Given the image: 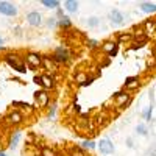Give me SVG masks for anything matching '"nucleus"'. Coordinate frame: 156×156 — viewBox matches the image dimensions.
<instances>
[{
	"label": "nucleus",
	"instance_id": "f257e3e1",
	"mask_svg": "<svg viewBox=\"0 0 156 156\" xmlns=\"http://www.w3.org/2000/svg\"><path fill=\"white\" fill-rule=\"evenodd\" d=\"M112 100L115 103V106L119 111H123L129 103H131V94L126 92V90H117L112 95Z\"/></svg>",
	"mask_w": 156,
	"mask_h": 156
},
{
	"label": "nucleus",
	"instance_id": "f03ea898",
	"mask_svg": "<svg viewBox=\"0 0 156 156\" xmlns=\"http://www.w3.org/2000/svg\"><path fill=\"white\" fill-rule=\"evenodd\" d=\"M3 59H5V62L8 64V66H11L16 72H19V73H25V72H27V66L22 62V59H20L19 55H16V53H8V55H5Z\"/></svg>",
	"mask_w": 156,
	"mask_h": 156
},
{
	"label": "nucleus",
	"instance_id": "7ed1b4c3",
	"mask_svg": "<svg viewBox=\"0 0 156 156\" xmlns=\"http://www.w3.org/2000/svg\"><path fill=\"white\" fill-rule=\"evenodd\" d=\"M70 58V53H69V50L66 47H56L55 51H53V55H51V59H53L56 64H66Z\"/></svg>",
	"mask_w": 156,
	"mask_h": 156
},
{
	"label": "nucleus",
	"instance_id": "20e7f679",
	"mask_svg": "<svg viewBox=\"0 0 156 156\" xmlns=\"http://www.w3.org/2000/svg\"><path fill=\"white\" fill-rule=\"evenodd\" d=\"M25 64H27L31 70H36L37 67L42 66V56L34 53V51H28V53L25 55Z\"/></svg>",
	"mask_w": 156,
	"mask_h": 156
},
{
	"label": "nucleus",
	"instance_id": "39448f33",
	"mask_svg": "<svg viewBox=\"0 0 156 156\" xmlns=\"http://www.w3.org/2000/svg\"><path fill=\"white\" fill-rule=\"evenodd\" d=\"M0 14L14 17V16H17V6L11 2H6V0H0Z\"/></svg>",
	"mask_w": 156,
	"mask_h": 156
},
{
	"label": "nucleus",
	"instance_id": "423d86ee",
	"mask_svg": "<svg viewBox=\"0 0 156 156\" xmlns=\"http://www.w3.org/2000/svg\"><path fill=\"white\" fill-rule=\"evenodd\" d=\"M34 100H36V108H47L50 105V95L47 90L41 89V90H37V92L34 94Z\"/></svg>",
	"mask_w": 156,
	"mask_h": 156
},
{
	"label": "nucleus",
	"instance_id": "0eeeda50",
	"mask_svg": "<svg viewBox=\"0 0 156 156\" xmlns=\"http://www.w3.org/2000/svg\"><path fill=\"white\" fill-rule=\"evenodd\" d=\"M55 86H56V80L53 75H50V73L41 75V87L44 90H51V89H55Z\"/></svg>",
	"mask_w": 156,
	"mask_h": 156
},
{
	"label": "nucleus",
	"instance_id": "6e6552de",
	"mask_svg": "<svg viewBox=\"0 0 156 156\" xmlns=\"http://www.w3.org/2000/svg\"><path fill=\"white\" fill-rule=\"evenodd\" d=\"M108 19H109V22L114 23V25H120V23H123V20H125V14H123L120 9H111L109 14H108Z\"/></svg>",
	"mask_w": 156,
	"mask_h": 156
},
{
	"label": "nucleus",
	"instance_id": "1a4fd4ad",
	"mask_svg": "<svg viewBox=\"0 0 156 156\" xmlns=\"http://www.w3.org/2000/svg\"><path fill=\"white\" fill-rule=\"evenodd\" d=\"M98 148H100V151L103 153V154H112L114 153V144L111 142V139H108V137H105V139H101L100 142H98Z\"/></svg>",
	"mask_w": 156,
	"mask_h": 156
},
{
	"label": "nucleus",
	"instance_id": "9d476101",
	"mask_svg": "<svg viewBox=\"0 0 156 156\" xmlns=\"http://www.w3.org/2000/svg\"><path fill=\"white\" fill-rule=\"evenodd\" d=\"M27 22L31 27H39L42 23V14L39 11H30L27 14Z\"/></svg>",
	"mask_w": 156,
	"mask_h": 156
},
{
	"label": "nucleus",
	"instance_id": "9b49d317",
	"mask_svg": "<svg viewBox=\"0 0 156 156\" xmlns=\"http://www.w3.org/2000/svg\"><path fill=\"white\" fill-rule=\"evenodd\" d=\"M6 122L9 123V125H12V126H16V125H20V123H23V115H22V112L20 111H11L9 114H8V117H6Z\"/></svg>",
	"mask_w": 156,
	"mask_h": 156
},
{
	"label": "nucleus",
	"instance_id": "f8f14e48",
	"mask_svg": "<svg viewBox=\"0 0 156 156\" xmlns=\"http://www.w3.org/2000/svg\"><path fill=\"white\" fill-rule=\"evenodd\" d=\"M133 39H134V47H133V48H139L140 45H145V44H147L148 36H147V33L144 31V28H140V31H136V33L133 34Z\"/></svg>",
	"mask_w": 156,
	"mask_h": 156
},
{
	"label": "nucleus",
	"instance_id": "ddd939ff",
	"mask_svg": "<svg viewBox=\"0 0 156 156\" xmlns=\"http://www.w3.org/2000/svg\"><path fill=\"white\" fill-rule=\"evenodd\" d=\"M123 87L129 90H136L137 87H140V83H139V76H128L125 83H123Z\"/></svg>",
	"mask_w": 156,
	"mask_h": 156
},
{
	"label": "nucleus",
	"instance_id": "4468645a",
	"mask_svg": "<svg viewBox=\"0 0 156 156\" xmlns=\"http://www.w3.org/2000/svg\"><path fill=\"white\" fill-rule=\"evenodd\" d=\"M42 66H45V69H47V72H58V64L51 59V56H42Z\"/></svg>",
	"mask_w": 156,
	"mask_h": 156
},
{
	"label": "nucleus",
	"instance_id": "2eb2a0df",
	"mask_svg": "<svg viewBox=\"0 0 156 156\" xmlns=\"http://www.w3.org/2000/svg\"><path fill=\"white\" fill-rule=\"evenodd\" d=\"M139 8L144 11V12H148V14L156 12V3H151V2H140L139 3Z\"/></svg>",
	"mask_w": 156,
	"mask_h": 156
},
{
	"label": "nucleus",
	"instance_id": "dca6fc26",
	"mask_svg": "<svg viewBox=\"0 0 156 156\" xmlns=\"http://www.w3.org/2000/svg\"><path fill=\"white\" fill-rule=\"evenodd\" d=\"M19 140H20V133H19V131L11 133V137H9V144H8V147H9L11 150H14V148L17 147V144H19Z\"/></svg>",
	"mask_w": 156,
	"mask_h": 156
},
{
	"label": "nucleus",
	"instance_id": "f3484780",
	"mask_svg": "<svg viewBox=\"0 0 156 156\" xmlns=\"http://www.w3.org/2000/svg\"><path fill=\"white\" fill-rule=\"evenodd\" d=\"M144 31L147 33V36L154 33L156 31V20H145L144 22Z\"/></svg>",
	"mask_w": 156,
	"mask_h": 156
},
{
	"label": "nucleus",
	"instance_id": "a211bd4d",
	"mask_svg": "<svg viewBox=\"0 0 156 156\" xmlns=\"http://www.w3.org/2000/svg\"><path fill=\"white\" fill-rule=\"evenodd\" d=\"M78 6H80V3H78L76 0H66V2H64V8L69 12H75L78 9Z\"/></svg>",
	"mask_w": 156,
	"mask_h": 156
},
{
	"label": "nucleus",
	"instance_id": "6ab92c4d",
	"mask_svg": "<svg viewBox=\"0 0 156 156\" xmlns=\"http://www.w3.org/2000/svg\"><path fill=\"white\" fill-rule=\"evenodd\" d=\"M101 48H103V51H106V53L109 55L111 51H114L117 48V42L115 41H106V42H103Z\"/></svg>",
	"mask_w": 156,
	"mask_h": 156
},
{
	"label": "nucleus",
	"instance_id": "aec40b11",
	"mask_svg": "<svg viewBox=\"0 0 156 156\" xmlns=\"http://www.w3.org/2000/svg\"><path fill=\"white\" fill-rule=\"evenodd\" d=\"M45 8H50V9H58L59 8V5H61V2H59V0H42V2H41Z\"/></svg>",
	"mask_w": 156,
	"mask_h": 156
},
{
	"label": "nucleus",
	"instance_id": "412c9836",
	"mask_svg": "<svg viewBox=\"0 0 156 156\" xmlns=\"http://www.w3.org/2000/svg\"><path fill=\"white\" fill-rule=\"evenodd\" d=\"M58 27H61V28H70V27H72V20H70V17L62 16V17L58 20Z\"/></svg>",
	"mask_w": 156,
	"mask_h": 156
},
{
	"label": "nucleus",
	"instance_id": "4be33fe9",
	"mask_svg": "<svg viewBox=\"0 0 156 156\" xmlns=\"http://www.w3.org/2000/svg\"><path fill=\"white\" fill-rule=\"evenodd\" d=\"M12 106L14 108H23V109H27V111H33V106L30 105V103H25V101H12Z\"/></svg>",
	"mask_w": 156,
	"mask_h": 156
},
{
	"label": "nucleus",
	"instance_id": "5701e85b",
	"mask_svg": "<svg viewBox=\"0 0 156 156\" xmlns=\"http://www.w3.org/2000/svg\"><path fill=\"white\" fill-rule=\"evenodd\" d=\"M81 148L83 150H92V148H95V142L92 139H86L81 142Z\"/></svg>",
	"mask_w": 156,
	"mask_h": 156
},
{
	"label": "nucleus",
	"instance_id": "b1692460",
	"mask_svg": "<svg viewBox=\"0 0 156 156\" xmlns=\"http://www.w3.org/2000/svg\"><path fill=\"white\" fill-rule=\"evenodd\" d=\"M39 153H41V156H58L53 148H48V147H42L39 150Z\"/></svg>",
	"mask_w": 156,
	"mask_h": 156
},
{
	"label": "nucleus",
	"instance_id": "393cba45",
	"mask_svg": "<svg viewBox=\"0 0 156 156\" xmlns=\"http://www.w3.org/2000/svg\"><path fill=\"white\" fill-rule=\"evenodd\" d=\"M70 156H86L84 150L81 147H72L70 148Z\"/></svg>",
	"mask_w": 156,
	"mask_h": 156
},
{
	"label": "nucleus",
	"instance_id": "a878e982",
	"mask_svg": "<svg viewBox=\"0 0 156 156\" xmlns=\"http://www.w3.org/2000/svg\"><path fill=\"white\" fill-rule=\"evenodd\" d=\"M151 111H153V105H150L144 112H142V119H144V120H150L151 119Z\"/></svg>",
	"mask_w": 156,
	"mask_h": 156
},
{
	"label": "nucleus",
	"instance_id": "bb28decb",
	"mask_svg": "<svg viewBox=\"0 0 156 156\" xmlns=\"http://www.w3.org/2000/svg\"><path fill=\"white\" fill-rule=\"evenodd\" d=\"M98 23H100V19H98V17H89V19H87V25H89L90 28L98 27Z\"/></svg>",
	"mask_w": 156,
	"mask_h": 156
},
{
	"label": "nucleus",
	"instance_id": "cd10ccee",
	"mask_svg": "<svg viewBox=\"0 0 156 156\" xmlns=\"http://www.w3.org/2000/svg\"><path fill=\"white\" fill-rule=\"evenodd\" d=\"M136 133H137V134H142V136H145V134L148 133V129H147V126H145L144 123H140V125L136 126Z\"/></svg>",
	"mask_w": 156,
	"mask_h": 156
},
{
	"label": "nucleus",
	"instance_id": "c85d7f7f",
	"mask_svg": "<svg viewBox=\"0 0 156 156\" xmlns=\"http://www.w3.org/2000/svg\"><path fill=\"white\" fill-rule=\"evenodd\" d=\"M56 25H58V19L56 17H50L47 20V27L48 28H53V27H56Z\"/></svg>",
	"mask_w": 156,
	"mask_h": 156
},
{
	"label": "nucleus",
	"instance_id": "c756f323",
	"mask_svg": "<svg viewBox=\"0 0 156 156\" xmlns=\"http://www.w3.org/2000/svg\"><path fill=\"white\" fill-rule=\"evenodd\" d=\"M55 112H56V105H53V106L50 108V111H48V117H50V119L55 115Z\"/></svg>",
	"mask_w": 156,
	"mask_h": 156
},
{
	"label": "nucleus",
	"instance_id": "7c9ffc66",
	"mask_svg": "<svg viewBox=\"0 0 156 156\" xmlns=\"http://www.w3.org/2000/svg\"><path fill=\"white\" fill-rule=\"evenodd\" d=\"M73 111H75L76 114H80V112H81V106L78 105V103H73Z\"/></svg>",
	"mask_w": 156,
	"mask_h": 156
},
{
	"label": "nucleus",
	"instance_id": "2f4dec72",
	"mask_svg": "<svg viewBox=\"0 0 156 156\" xmlns=\"http://www.w3.org/2000/svg\"><path fill=\"white\" fill-rule=\"evenodd\" d=\"M92 81H94V78H87V80H86L84 83H81L80 86H83V87H84V86H89V84H90V83H92Z\"/></svg>",
	"mask_w": 156,
	"mask_h": 156
},
{
	"label": "nucleus",
	"instance_id": "473e14b6",
	"mask_svg": "<svg viewBox=\"0 0 156 156\" xmlns=\"http://www.w3.org/2000/svg\"><path fill=\"white\" fill-rule=\"evenodd\" d=\"M33 81H34L36 84H39V86H41V75H36V76L33 78Z\"/></svg>",
	"mask_w": 156,
	"mask_h": 156
},
{
	"label": "nucleus",
	"instance_id": "72a5a7b5",
	"mask_svg": "<svg viewBox=\"0 0 156 156\" xmlns=\"http://www.w3.org/2000/svg\"><path fill=\"white\" fill-rule=\"evenodd\" d=\"M87 45H89L90 48H95V47H97V41H87Z\"/></svg>",
	"mask_w": 156,
	"mask_h": 156
},
{
	"label": "nucleus",
	"instance_id": "f704fd0d",
	"mask_svg": "<svg viewBox=\"0 0 156 156\" xmlns=\"http://www.w3.org/2000/svg\"><path fill=\"white\" fill-rule=\"evenodd\" d=\"M129 37H131V36H126V34H123V36H119V41H125V39H129Z\"/></svg>",
	"mask_w": 156,
	"mask_h": 156
},
{
	"label": "nucleus",
	"instance_id": "c9c22d12",
	"mask_svg": "<svg viewBox=\"0 0 156 156\" xmlns=\"http://www.w3.org/2000/svg\"><path fill=\"white\" fill-rule=\"evenodd\" d=\"M0 156H8L6 153H3V151H0Z\"/></svg>",
	"mask_w": 156,
	"mask_h": 156
},
{
	"label": "nucleus",
	"instance_id": "e433bc0d",
	"mask_svg": "<svg viewBox=\"0 0 156 156\" xmlns=\"http://www.w3.org/2000/svg\"><path fill=\"white\" fill-rule=\"evenodd\" d=\"M2 44H3V39H2V37H0V45H2ZM0 48H2V47H0Z\"/></svg>",
	"mask_w": 156,
	"mask_h": 156
},
{
	"label": "nucleus",
	"instance_id": "4c0bfd02",
	"mask_svg": "<svg viewBox=\"0 0 156 156\" xmlns=\"http://www.w3.org/2000/svg\"><path fill=\"white\" fill-rule=\"evenodd\" d=\"M34 156H41V153H39V151H37V153H36V154H34Z\"/></svg>",
	"mask_w": 156,
	"mask_h": 156
}]
</instances>
